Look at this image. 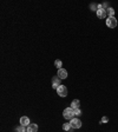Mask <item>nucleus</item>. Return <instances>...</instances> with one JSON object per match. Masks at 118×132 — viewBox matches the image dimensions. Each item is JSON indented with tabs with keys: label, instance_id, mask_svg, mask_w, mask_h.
Segmentation results:
<instances>
[{
	"label": "nucleus",
	"instance_id": "7ed1b4c3",
	"mask_svg": "<svg viewBox=\"0 0 118 132\" xmlns=\"http://www.w3.org/2000/svg\"><path fill=\"white\" fill-rule=\"evenodd\" d=\"M108 13H106V9H104L102 7V5H98V11H97V17L99 19H104L106 18Z\"/></svg>",
	"mask_w": 118,
	"mask_h": 132
},
{
	"label": "nucleus",
	"instance_id": "f03ea898",
	"mask_svg": "<svg viewBox=\"0 0 118 132\" xmlns=\"http://www.w3.org/2000/svg\"><path fill=\"white\" fill-rule=\"evenodd\" d=\"M117 19L115 17H109V18L106 19V26L109 28H115L117 26Z\"/></svg>",
	"mask_w": 118,
	"mask_h": 132
},
{
	"label": "nucleus",
	"instance_id": "9b49d317",
	"mask_svg": "<svg viewBox=\"0 0 118 132\" xmlns=\"http://www.w3.org/2000/svg\"><path fill=\"white\" fill-rule=\"evenodd\" d=\"M54 66H56L58 70H60V68H62V66H63L62 60H60V59H57V60H54Z\"/></svg>",
	"mask_w": 118,
	"mask_h": 132
},
{
	"label": "nucleus",
	"instance_id": "f3484780",
	"mask_svg": "<svg viewBox=\"0 0 118 132\" xmlns=\"http://www.w3.org/2000/svg\"><path fill=\"white\" fill-rule=\"evenodd\" d=\"M80 114H81V111L79 110V109H77V110H75V117H77V118H78V117L80 116Z\"/></svg>",
	"mask_w": 118,
	"mask_h": 132
},
{
	"label": "nucleus",
	"instance_id": "6e6552de",
	"mask_svg": "<svg viewBox=\"0 0 118 132\" xmlns=\"http://www.w3.org/2000/svg\"><path fill=\"white\" fill-rule=\"evenodd\" d=\"M30 119H28V117H21L20 118V125H22V126H25V127H27L28 125H30Z\"/></svg>",
	"mask_w": 118,
	"mask_h": 132
},
{
	"label": "nucleus",
	"instance_id": "20e7f679",
	"mask_svg": "<svg viewBox=\"0 0 118 132\" xmlns=\"http://www.w3.org/2000/svg\"><path fill=\"white\" fill-rule=\"evenodd\" d=\"M70 124H71L72 129H80L81 127V120L79 119V118H73V119H71Z\"/></svg>",
	"mask_w": 118,
	"mask_h": 132
},
{
	"label": "nucleus",
	"instance_id": "f257e3e1",
	"mask_svg": "<svg viewBox=\"0 0 118 132\" xmlns=\"http://www.w3.org/2000/svg\"><path fill=\"white\" fill-rule=\"evenodd\" d=\"M63 117L68 120L73 119V118H75V110H73L71 106H70V107H66L65 110H64V112H63Z\"/></svg>",
	"mask_w": 118,
	"mask_h": 132
},
{
	"label": "nucleus",
	"instance_id": "9d476101",
	"mask_svg": "<svg viewBox=\"0 0 118 132\" xmlns=\"http://www.w3.org/2000/svg\"><path fill=\"white\" fill-rule=\"evenodd\" d=\"M79 106H80V101L78 100V99H73L71 103V107L73 110H77V109H79Z\"/></svg>",
	"mask_w": 118,
	"mask_h": 132
},
{
	"label": "nucleus",
	"instance_id": "ddd939ff",
	"mask_svg": "<svg viewBox=\"0 0 118 132\" xmlns=\"http://www.w3.org/2000/svg\"><path fill=\"white\" fill-rule=\"evenodd\" d=\"M16 132H27V130H26L25 126L20 125V126H18V127L16 129Z\"/></svg>",
	"mask_w": 118,
	"mask_h": 132
},
{
	"label": "nucleus",
	"instance_id": "f8f14e48",
	"mask_svg": "<svg viewBox=\"0 0 118 132\" xmlns=\"http://www.w3.org/2000/svg\"><path fill=\"white\" fill-rule=\"evenodd\" d=\"M106 13H108L109 17H115V9L112 8V7H109V8L106 9Z\"/></svg>",
	"mask_w": 118,
	"mask_h": 132
},
{
	"label": "nucleus",
	"instance_id": "2eb2a0df",
	"mask_svg": "<svg viewBox=\"0 0 118 132\" xmlns=\"http://www.w3.org/2000/svg\"><path fill=\"white\" fill-rule=\"evenodd\" d=\"M90 8L92 9V11H98V5H97V4H91L90 5Z\"/></svg>",
	"mask_w": 118,
	"mask_h": 132
},
{
	"label": "nucleus",
	"instance_id": "1a4fd4ad",
	"mask_svg": "<svg viewBox=\"0 0 118 132\" xmlns=\"http://www.w3.org/2000/svg\"><path fill=\"white\" fill-rule=\"evenodd\" d=\"M27 132H37L38 131V125L37 124H30V125L26 127Z\"/></svg>",
	"mask_w": 118,
	"mask_h": 132
},
{
	"label": "nucleus",
	"instance_id": "4468645a",
	"mask_svg": "<svg viewBox=\"0 0 118 132\" xmlns=\"http://www.w3.org/2000/svg\"><path fill=\"white\" fill-rule=\"evenodd\" d=\"M63 129L65 130V131H70V130L72 129V126L70 123H64V125H63Z\"/></svg>",
	"mask_w": 118,
	"mask_h": 132
},
{
	"label": "nucleus",
	"instance_id": "dca6fc26",
	"mask_svg": "<svg viewBox=\"0 0 118 132\" xmlns=\"http://www.w3.org/2000/svg\"><path fill=\"white\" fill-rule=\"evenodd\" d=\"M108 122H109V118H108V117H103L102 119H100V124H106L108 123Z\"/></svg>",
	"mask_w": 118,
	"mask_h": 132
},
{
	"label": "nucleus",
	"instance_id": "0eeeda50",
	"mask_svg": "<svg viewBox=\"0 0 118 132\" xmlns=\"http://www.w3.org/2000/svg\"><path fill=\"white\" fill-rule=\"evenodd\" d=\"M57 76H58L60 79H66V78H67V71H66L65 68H60V70H58Z\"/></svg>",
	"mask_w": 118,
	"mask_h": 132
},
{
	"label": "nucleus",
	"instance_id": "423d86ee",
	"mask_svg": "<svg viewBox=\"0 0 118 132\" xmlns=\"http://www.w3.org/2000/svg\"><path fill=\"white\" fill-rule=\"evenodd\" d=\"M60 80H62V79H60L58 76H54V77L52 78V87H53V89L57 90L59 86L62 85V84H60Z\"/></svg>",
	"mask_w": 118,
	"mask_h": 132
},
{
	"label": "nucleus",
	"instance_id": "39448f33",
	"mask_svg": "<svg viewBox=\"0 0 118 132\" xmlns=\"http://www.w3.org/2000/svg\"><path fill=\"white\" fill-rule=\"evenodd\" d=\"M57 93H58L60 97H66V95H67V87L64 85H60L58 89H57Z\"/></svg>",
	"mask_w": 118,
	"mask_h": 132
}]
</instances>
